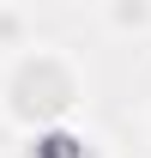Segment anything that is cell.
<instances>
[{
    "label": "cell",
    "mask_w": 151,
    "mask_h": 158,
    "mask_svg": "<svg viewBox=\"0 0 151 158\" xmlns=\"http://www.w3.org/2000/svg\"><path fill=\"white\" fill-rule=\"evenodd\" d=\"M79 103H85V67L60 43H30L0 73V116L12 122L18 134L73 122Z\"/></svg>",
    "instance_id": "cell-1"
},
{
    "label": "cell",
    "mask_w": 151,
    "mask_h": 158,
    "mask_svg": "<svg viewBox=\"0 0 151 158\" xmlns=\"http://www.w3.org/2000/svg\"><path fill=\"white\" fill-rule=\"evenodd\" d=\"M6 158H109V152H103V140H97L91 128L60 122V128H30V134H18Z\"/></svg>",
    "instance_id": "cell-2"
},
{
    "label": "cell",
    "mask_w": 151,
    "mask_h": 158,
    "mask_svg": "<svg viewBox=\"0 0 151 158\" xmlns=\"http://www.w3.org/2000/svg\"><path fill=\"white\" fill-rule=\"evenodd\" d=\"M103 24L115 37H151V0H103Z\"/></svg>",
    "instance_id": "cell-3"
},
{
    "label": "cell",
    "mask_w": 151,
    "mask_h": 158,
    "mask_svg": "<svg viewBox=\"0 0 151 158\" xmlns=\"http://www.w3.org/2000/svg\"><path fill=\"white\" fill-rule=\"evenodd\" d=\"M18 49H30V37H24V19H18V12H0V55L12 61Z\"/></svg>",
    "instance_id": "cell-4"
}]
</instances>
